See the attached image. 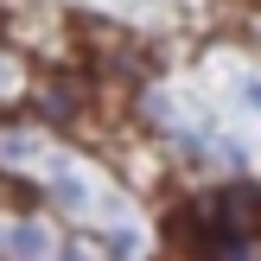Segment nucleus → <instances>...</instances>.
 Segmentation results:
<instances>
[{
  "instance_id": "f257e3e1",
  "label": "nucleus",
  "mask_w": 261,
  "mask_h": 261,
  "mask_svg": "<svg viewBox=\"0 0 261 261\" xmlns=\"http://www.w3.org/2000/svg\"><path fill=\"white\" fill-rule=\"evenodd\" d=\"M0 255H51V236L38 223H7L0 229Z\"/></svg>"
},
{
  "instance_id": "20e7f679",
  "label": "nucleus",
  "mask_w": 261,
  "mask_h": 261,
  "mask_svg": "<svg viewBox=\"0 0 261 261\" xmlns=\"http://www.w3.org/2000/svg\"><path fill=\"white\" fill-rule=\"evenodd\" d=\"M249 109H261V83H249Z\"/></svg>"
},
{
  "instance_id": "7ed1b4c3",
  "label": "nucleus",
  "mask_w": 261,
  "mask_h": 261,
  "mask_svg": "<svg viewBox=\"0 0 261 261\" xmlns=\"http://www.w3.org/2000/svg\"><path fill=\"white\" fill-rule=\"evenodd\" d=\"M25 153H32V140L19 127H0V160H25Z\"/></svg>"
},
{
  "instance_id": "f03ea898",
  "label": "nucleus",
  "mask_w": 261,
  "mask_h": 261,
  "mask_svg": "<svg viewBox=\"0 0 261 261\" xmlns=\"http://www.w3.org/2000/svg\"><path fill=\"white\" fill-rule=\"evenodd\" d=\"M76 96H83L76 83H38V109H45L51 121H64V115L76 109Z\"/></svg>"
}]
</instances>
